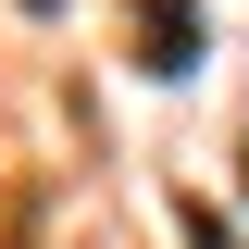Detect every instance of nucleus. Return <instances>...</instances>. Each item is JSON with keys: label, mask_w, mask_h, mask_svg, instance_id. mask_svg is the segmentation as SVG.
<instances>
[{"label": "nucleus", "mask_w": 249, "mask_h": 249, "mask_svg": "<svg viewBox=\"0 0 249 249\" xmlns=\"http://www.w3.org/2000/svg\"><path fill=\"white\" fill-rule=\"evenodd\" d=\"M25 13H62V0H25Z\"/></svg>", "instance_id": "obj_3"}, {"label": "nucleus", "mask_w": 249, "mask_h": 249, "mask_svg": "<svg viewBox=\"0 0 249 249\" xmlns=\"http://www.w3.org/2000/svg\"><path fill=\"white\" fill-rule=\"evenodd\" d=\"M187 237H199V249H237V224H224V212H187Z\"/></svg>", "instance_id": "obj_2"}, {"label": "nucleus", "mask_w": 249, "mask_h": 249, "mask_svg": "<svg viewBox=\"0 0 249 249\" xmlns=\"http://www.w3.org/2000/svg\"><path fill=\"white\" fill-rule=\"evenodd\" d=\"M150 75H187V13L150 0Z\"/></svg>", "instance_id": "obj_1"}]
</instances>
